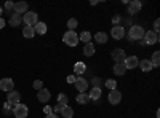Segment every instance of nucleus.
<instances>
[{"label": "nucleus", "mask_w": 160, "mask_h": 118, "mask_svg": "<svg viewBox=\"0 0 160 118\" xmlns=\"http://www.w3.org/2000/svg\"><path fill=\"white\" fill-rule=\"evenodd\" d=\"M144 34H146V31L141 27V26H131V29L128 32V37H130V40H142Z\"/></svg>", "instance_id": "nucleus-1"}, {"label": "nucleus", "mask_w": 160, "mask_h": 118, "mask_svg": "<svg viewBox=\"0 0 160 118\" xmlns=\"http://www.w3.org/2000/svg\"><path fill=\"white\" fill-rule=\"evenodd\" d=\"M62 42L68 45V46H77L78 43V35L74 32V31H68L62 37Z\"/></svg>", "instance_id": "nucleus-2"}, {"label": "nucleus", "mask_w": 160, "mask_h": 118, "mask_svg": "<svg viewBox=\"0 0 160 118\" xmlns=\"http://www.w3.org/2000/svg\"><path fill=\"white\" fill-rule=\"evenodd\" d=\"M28 113H29V109L24 106V104H16L13 107V115L16 118H28Z\"/></svg>", "instance_id": "nucleus-3"}, {"label": "nucleus", "mask_w": 160, "mask_h": 118, "mask_svg": "<svg viewBox=\"0 0 160 118\" xmlns=\"http://www.w3.org/2000/svg\"><path fill=\"white\" fill-rule=\"evenodd\" d=\"M22 21L26 22V26H31V27H34V26L38 22V18H37V13L35 11H28L24 13L22 16Z\"/></svg>", "instance_id": "nucleus-4"}, {"label": "nucleus", "mask_w": 160, "mask_h": 118, "mask_svg": "<svg viewBox=\"0 0 160 118\" xmlns=\"http://www.w3.org/2000/svg\"><path fill=\"white\" fill-rule=\"evenodd\" d=\"M142 42H144V45H155L158 42V34H155L154 31L146 32L142 37Z\"/></svg>", "instance_id": "nucleus-5"}, {"label": "nucleus", "mask_w": 160, "mask_h": 118, "mask_svg": "<svg viewBox=\"0 0 160 118\" xmlns=\"http://www.w3.org/2000/svg\"><path fill=\"white\" fill-rule=\"evenodd\" d=\"M74 85H75V88L78 89V93H85L87 88H88V82H87V78H83V77H77L75 82H74Z\"/></svg>", "instance_id": "nucleus-6"}, {"label": "nucleus", "mask_w": 160, "mask_h": 118, "mask_svg": "<svg viewBox=\"0 0 160 118\" xmlns=\"http://www.w3.org/2000/svg\"><path fill=\"white\" fill-rule=\"evenodd\" d=\"M13 88H15V82H13L11 78H2V80H0V89L2 91L10 93V91H13Z\"/></svg>", "instance_id": "nucleus-7"}, {"label": "nucleus", "mask_w": 160, "mask_h": 118, "mask_svg": "<svg viewBox=\"0 0 160 118\" xmlns=\"http://www.w3.org/2000/svg\"><path fill=\"white\" fill-rule=\"evenodd\" d=\"M112 59H114L115 62H125V59H127L125 50H122V48L114 50V51H112Z\"/></svg>", "instance_id": "nucleus-8"}, {"label": "nucleus", "mask_w": 160, "mask_h": 118, "mask_svg": "<svg viewBox=\"0 0 160 118\" xmlns=\"http://www.w3.org/2000/svg\"><path fill=\"white\" fill-rule=\"evenodd\" d=\"M111 34H112V38H115V40H122V38L125 37V29L122 27V26H114Z\"/></svg>", "instance_id": "nucleus-9"}, {"label": "nucleus", "mask_w": 160, "mask_h": 118, "mask_svg": "<svg viewBox=\"0 0 160 118\" xmlns=\"http://www.w3.org/2000/svg\"><path fill=\"white\" fill-rule=\"evenodd\" d=\"M19 101H21V94L18 91H10V93H7V102L16 106V104H19Z\"/></svg>", "instance_id": "nucleus-10"}, {"label": "nucleus", "mask_w": 160, "mask_h": 118, "mask_svg": "<svg viewBox=\"0 0 160 118\" xmlns=\"http://www.w3.org/2000/svg\"><path fill=\"white\" fill-rule=\"evenodd\" d=\"M125 69L128 70V69H136L138 67V64H139V61H138V58L136 56H127V59H125Z\"/></svg>", "instance_id": "nucleus-11"}, {"label": "nucleus", "mask_w": 160, "mask_h": 118, "mask_svg": "<svg viewBox=\"0 0 160 118\" xmlns=\"http://www.w3.org/2000/svg\"><path fill=\"white\" fill-rule=\"evenodd\" d=\"M109 102L112 104V106H117V104L122 101V94H120V91H117V89H112L111 93H109Z\"/></svg>", "instance_id": "nucleus-12"}, {"label": "nucleus", "mask_w": 160, "mask_h": 118, "mask_svg": "<svg viewBox=\"0 0 160 118\" xmlns=\"http://www.w3.org/2000/svg\"><path fill=\"white\" fill-rule=\"evenodd\" d=\"M141 2L139 0H133V2H128V13L130 15H136V13H139L141 10Z\"/></svg>", "instance_id": "nucleus-13"}, {"label": "nucleus", "mask_w": 160, "mask_h": 118, "mask_svg": "<svg viewBox=\"0 0 160 118\" xmlns=\"http://www.w3.org/2000/svg\"><path fill=\"white\" fill-rule=\"evenodd\" d=\"M50 97H51V93L48 89H45V88H42L37 93V99H38V102H48L50 101Z\"/></svg>", "instance_id": "nucleus-14"}, {"label": "nucleus", "mask_w": 160, "mask_h": 118, "mask_svg": "<svg viewBox=\"0 0 160 118\" xmlns=\"http://www.w3.org/2000/svg\"><path fill=\"white\" fill-rule=\"evenodd\" d=\"M13 10H15V13H18V15L22 16V13H28V3L26 2H16L15 7H13Z\"/></svg>", "instance_id": "nucleus-15"}, {"label": "nucleus", "mask_w": 160, "mask_h": 118, "mask_svg": "<svg viewBox=\"0 0 160 118\" xmlns=\"http://www.w3.org/2000/svg\"><path fill=\"white\" fill-rule=\"evenodd\" d=\"M21 21H22V16L18 15V13H13V15L10 16V19H8V22H10L11 27H16V26H19Z\"/></svg>", "instance_id": "nucleus-16"}, {"label": "nucleus", "mask_w": 160, "mask_h": 118, "mask_svg": "<svg viewBox=\"0 0 160 118\" xmlns=\"http://www.w3.org/2000/svg\"><path fill=\"white\" fill-rule=\"evenodd\" d=\"M125 72H127V69H125V64L123 62H117L114 65V73L115 75H125Z\"/></svg>", "instance_id": "nucleus-17"}, {"label": "nucleus", "mask_w": 160, "mask_h": 118, "mask_svg": "<svg viewBox=\"0 0 160 118\" xmlns=\"http://www.w3.org/2000/svg\"><path fill=\"white\" fill-rule=\"evenodd\" d=\"M34 31H35L37 34H40V35H43V34L47 32V24L42 22V21H38V22L34 26Z\"/></svg>", "instance_id": "nucleus-18"}, {"label": "nucleus", "mask_w": 160, "mask_h": 118, "mask_svg": "<svg viewBox=\"0 0 160 118\" xmlns=\"http://www.w3.org/2000/svg\"><path fill=\"white\" fill-rule=\"evenodd\" d=\"M22 35H24V38H34V35H35L34 27H31V26H24V29H22Z\"/></svg>", "instance_id": "nucleus-19"}, {"label": "nucleus", "mask_w": 160, "mask_h": 118, "mask_svg": "<svg viewBox=\"0 0 160 118\" xmlns=\"http://www.w3.org/2000/svg\"><path fill=\"white\" fill-rule=\"evenodd\" d=\"M139 67H141V70L142 72H149L151 69H152V64H151V61L149 59H142V61H139Z\"/></svg>", "instance_id": "nucleus-20"}, {"label": "nucleus", "mask_w": 160, "mask_h": 118, "mask_svg": "<svg viewBox=\"0 0 160 118\" xmlns=\"http://www.w3.org/2000/svg\"><path fill=\"white\" fill-rule=\"evenodd\" d=\"M88 97H90V101H98V99L101 97V88H93V89L90 91Z\"/></svg>", "instance_id": "nucleus-21"}, {"label": "nucleus", "mask_w": 160, "mask_h": 118, "mask_svg": "<svg viewBox=\"0 0 160 118\" xmlns=\"http://www.w3.org/2000/svg\"><path fill=\"white\" fill-rule=\"evenodd\" d=\"M83 54H85V56H93V54H95V45H93L91 42L85 43V48H83Z\"/></svg>", "instance_id": "nucleus-22"}, {"label": "nucleus", "mask_w": 160, "mask_h": 118, "mask_svg": "<svg viewBox=\"0 0 160 118\" xmlns=\"http://www.w3.org/2000/svg\"><path fill=\"white\" fill-rule=\"evenodd\" d=\"M61 115H62L64 118H72V116H74V110H72V107L64 106L62 110H61Z\"/></svg>", "instance_id": "nucleus-23"}, {"label": "nucleus", "mask_w": 160, "mask_h": 118, "mask_svg": "<svg viewBox=\"0 0 160 118\" xmlns=\"http://www.w3.org/2000/svg\"><path fill=\"white\" fill-rule=\"evenodd\" d=\"M85 70H87V65H85L83 62H77V64L74 65V72H75L77 75H82Z\"/></svg>", "instance_id": "nucleus-24"}, {"label": "nucleus", "mask_w": 160, "mask_h": 118, "mask_svg": "<svg viewBox=\"0 0 160 118\" xmlns=\"http://www.w3.org/2000/svg\"><path fill=\"white\" fill-rule=\"evenodd\" d=\"M95 40H96V43H106L108 42V34L106 32H98L95 35Z\"/></svg>", "instance_id": "nucleus-25"}, {"label": "nucleus", "mask_w": 160, "mask_h": 118, "mask_svg": "<svg viewBox=\"0 0 160 118\" xmlns=\"http://www.w3.org/2000/svg\"><path fill=\"white\" fill-rule=\"evenodd\" d=\"M151 64H152V67H158V65H160V51H154Z\"/></svg>", "instance_id": "nucleus-26"}, {"label": "nucleus", "mask_w": 160, "mask_h": 118, "mask_svg": "<svg viewBox=\"0 0 160 118\" xmlns=\"http://www.w3.org/2000/svg\"><path fill=\"white\" fill-rule=\"evenodd\" d=\"M91 40V34L88 32V31H85V32H82L78 35V42H83V43H88Z\"/></svg>", "instance_id": "nucleus-27"}, {"label": "nucleus", "mask_w": 160, "mask_h": 118, "mask_svg": "<svg viewBox=\"0 0 160 118\" xmlns=\"http://www.w3.org/2000/svg\"><path fill=\"white\" fill-rule=\"evenodd\" d=\"M75 101H77L78 104H87V102L90 101V97H88L87 93H78V96L75 97Z\"/></svg>", "instance_id": "nucleus-28"}, {"label": "nucleus", "mask_w": 160, "mask_h": 118, "mask_svg": "<svg viewBox=\"0 0 160 118\" xmlns=\"http://www.w3.org/2000/svg\"><path fill=\"white\" fill-rule=\"evenodd\" d=\"M77 26H78V21H77L75 18H71V19L68 21V27H69V31H74Z\"/></svg>", "instance_id": "nucleus-29"}, {"label": "nucleus", "mask_w": 160, "mask_h": 118, "mask_svg": "<svg viewBox=\"0 0 160 118\" xmlns=\"http://www.w3.org/2000/svg\"><path fill=\"white\" fill-rule=\"evenodd\" d=\"M58 104H61V106H68V96H66L64 93H61L58 96Z\"/></svg>", "instance_id": "nucleus-30"}, {"label": "nucleus", "mask_w": 160, "mask_h": 118, "mask_svg": "<svg viewBox=\"0 0 160 118\" xmlns=\"http://www.w3.org/2000/svg\"><path fill=\"white\" fill-rule=\"evenodd\" d=\"M106 86H108V89H115L117 88V82L115 80H112V78H111V80H106Z\"/></svg>", "instance_id": "nucleus-31"}, {"label": "nucleus", "mask_w": 160, "mask_h": 118, "mask_svg": "<svg viewBox=\"0 0 160 118\" xmlns=\"http://www.w3.org/2000/svg\"><path fill=\"white\" fill-rule=\"evenodd\" d=\"M13 107H15V106H13V104L7 102V104H5V107H3V113H5V115H10V110H11Z\"/></svg>", "instance_id": "nucleus-32"}, {"label": "nucleus", "mask_w": 160, "mask_h": 118, "mask_svg": "<svg viewBox=\"0 0 160 118\" xmlns=\"http://www.w3.org/2000/svg\"><path fill=\"white\" fill-rule=\"evenodd\" d=\"M62 107H64V106H61V104H56V106L53 107V113H61Z\"/></svg>", "instance_id": "nucleus-33"}, {"label": "nucleus", "mask_w": 160, "mask_h": 118, "mask_svg": "<svg viewBox=\"0 0 160 118\" xmlns=\"http://www.w3.org/2000/svg\"><path fill=\"white\" fill-rule=\"evenodd\" d=\"M34 88L40 91V89H42V88H43V83H42V82H40V80H35V82H34Z\"/></svg>", "instance_id": "nucleus-34"}, {"label": "nucleus", "mask_w": 160, "mask_h": 118, "mask_svg": "<svg viewBox=\"0 0 160 118\" xmlns=\"http://www.w3.org/2000/svg\"><path fill=\"white\" fill-rule=\"evenodd\" d=\"M93 85H95L93 88H101V80H99L98 77H95V78H93Z\"/></svg>", "instance_id": "nucleus-35"}, {"label": "nucleus", "mask_w": 160, "mask_h": 118, "mask_svg": "<svg viewBox=\"0 0 160 118\" xmlns=\"http://www.w3.org/2000/svg\"><path fill=\"white\" fill-rule=\"evenodd\" d=\"M158 29H160V19H155V22H154V32L158 34Z\"/></svg>", "instance_id": "nucleus-36"}, {"label": "nucleus", "mask_w": 160, "mask_h": 118, "mask_svg": "<svg viewBox=\"0 0 160 118\" xmlns=\"http://www.w3.org/2000/svg\"><path fill=\"white\" fill-rule=\"evenodd\" d=\"M13 7H15V3H13V2H7V3H5V8H7L8 11L13 10Z\"/></svg>", "instance_id": "nucleus-37"}, {"label": "nucleus", "mask_w": 160, "mask_h": 118, "mask_svg": "<svg viewBox=\"0 0 160 118\" xmlns=\"http://www.w3.org/2000/svg\"><path fill=\"white\" fill-rule=\"evenodd\" d=\"M43 112L48 115V113H53V109L50 107V106H45V109H43Z\"/></svg>", "instance_id": "nucleus-38"}, {"label": "nucleus", "mask_w": 160, "mask_h": 118, "mask_svg": "<svg viewBox=\"0 0 160 118\" xmlns=\"http://www.w3.org/2000/svg\"><path fill=\"white\" fill-rule=\"evenodd\" d=\"M45 118H59V115L58 113H48Z\"/></svg>", "instance_id": "nucleus-39"}, {"label": "nucleus", "mask_w": 160, "mask_h": 118, "mask_svg": "<svg viewBox=\"0 0 160 118\" xmlns=\"http://www.w3.org/2000/svg\"><path fill=\"white\" fill-rule=\"evenodd\" d=\"M5 24H7V21H5L3 18H0V29H3V27H5Z\"/></svg>", "instance_id": "nucleus-40"}, {"label": "nucleus", "mask_w": 160, "mask_h": 118, "mask_svg": "<svg viewBox=\"0 0 160 118\" xmlns=\"http://www.w3.org/2000/svg\"><path fill=\"white\" fill-rule=\"evenodd\" d=\"M75 78H77V77H74V75L68 77V83H74V82H75Z\"/></svg>", "instance_id": "nucleus-41"}, {"label": "nucleus", "mask_w": 160, "mask_h": 118, "mask_svg": "<svg viewBox=\"0 0 160 118\" xmlns=\"http://www.w3.org/2000/svg\"><path fill=\"white\" fill-rule=\"evenodd\" d=\"M118 21H120V16H114V18H112V22H114V24H117Z\"/></svg>", "instance_id": "nucleus-42"}, {"label": "nucleus", "mask_w": 160, "mask_h": 118, "mask_svg": "<svg viewBox=\"0 0 160 118\" xmlns=\"http://www.w3.org/2000/svg\"><path fill=\"white\" fill-rule=\"evenodd\" d=\"M2 13H3V8H2V7H0V18H2Z\"/></svg>", "instance_id": "nucleus-43"}]
</instances>
